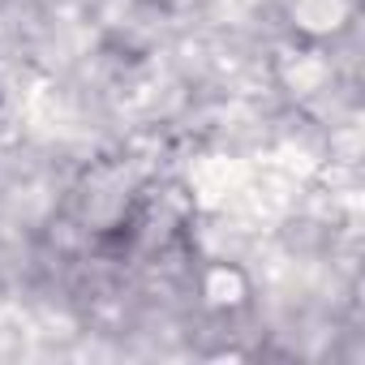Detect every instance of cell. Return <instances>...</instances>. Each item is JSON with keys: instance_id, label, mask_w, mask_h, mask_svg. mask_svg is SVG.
I'll return each instance as SVG.
<instances>
[{"instance_id": "cell-1", "label": "cell", "mask_w": 365, "mask_h": 365, "mask_svg": "<svg viewBox=\"0 0 365 365\" xmlns=\"http://www.w3.org/2000/svg\"><path fill=\"white\" fill-rule=\"evenodd\" d=\"M279 18L288 22V31L301 43L322 48L352 31L356 0H279Z\"/></svg>"}, {"instance_id": "cell-2", "label": "cell", "mask_w": 365, "mask_h": 365, "mask_svg": "<svg viewBox=\"0 0 365 365\" xmlns=\"http://www.w3.org/2000/svg\"><path fill=\"white\" fill-rule=\"evenodd\" d=\"M198 288H202V301H207L211 309H241V305L250 301V279H245V271H241V267H228V262H211V267L202 271Z\"/></svg>"}]
</instances>
